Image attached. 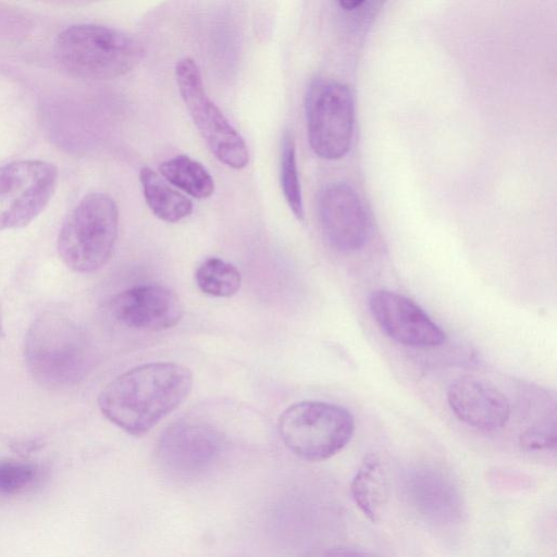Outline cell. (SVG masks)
Here are the masks:
<instances>
[{"instance_id": "obj_1", "label": "cell", "mask_w": 557, "mask_h": 557, "mask_svg": "<svg viewBox=\"0 0 557 557\" xmlns=\"http://www.w3.org/2000/svg\"><path fill=\"white\" fill-rule=\"evenodd\" d=\"M190 370L175 362L135 367L106 385L98 404L103 416L134 436L148 433L188 397Z\"/></svg>"}, {"instance_id": "obj_2", "label": "cell", "mask_w": 557, "mask_h": 557, "mask_svg": "<svg viewBox=\"0 0 557 557\" xmlns=\"http://www.w3.org/2000/svg\"><path fill=\"white\" fill-rule=\"evenodd\" d=\"M24 356L32 376L52 389L78 384L96 361L85 330L58 312H45L34 320L26 333Z\"/></svg>"}, {"instance_id": "obj_3", "label": "cell", "mask_w": 557, "mask_h": 557, "mask_svg": "<svg viewBox=\"0 0 557 557\" xmlns=\"http://www.w3.org/2000/svg\"><path fill=\"white\" fill-rule=\"evenodd\" d=\"M53 57L67 74L88 81H108L133 71L144 58L133 36L104 25L67 26L53 42Z\"/></svg>"}, {"instance_id": "obj_4", "label": "cell", "mask_w": 557, "mask_h": 557, "mask_svg": "<svg viewBox=\"0 0 557 557\" xmlns=\"http://www.w3.org/2000/svg\"><path fill=\"white\" fill-rule=\"evenodd\" d=\"M117 233L119 210L113 198L104 193H89L61 225L57 242L59 256L73 271H97L110 260Z\"/></svg>"}, {"instance_id": "obj_5", "label": "cell", "mask_w": 557, "mask_h": 557, "mask_svg": "<svg viewBox=\"0 0 557 557\" xmlns=\"http://www.w3.org/2000/svg\"><path fill=\"white\" fill-rule=\"evenodd\" d=\"M278 432L293 454L308 461H321L333 457L350 442L355 419L342 406L306 400L289 406L281 414Z\"/></svg>"}, {"instance_id": "obj_6", "label": "cell", "mask_w": 557, "mask_h": 557, "mask_svg": "<svg viewBox=\"0 0 557 557\" xmlns=\"http://www.w3.org/2000/svg\"><path fill=\"white\" fill-rule=\"evenodd\" d=\"M175 78L190 117L212 154L228 168H245L249 161L247 145L207 95L195 60L181 59L175 66Z\"/></svg>"}, {"instance_id": "obj_7", "label": "cell", "mask_w": 557, "mask_h": 557, "mask_svg": "<svg viewBox=\"0 0 557 557\" xmlns=\"http://www.w3.org/2000/svg\"><path fill=\"white\" fill-rule=\"evenodd\" d=\"M57 166L46 160L21 159L0 166V232L32 223L49 205L57 185Z\"/></svg>"}, {"instance_id": "obj_8", "label": "cell", "mask_w": 557, "mask_h": 557, "mask_svg": "<svg viewBox=\"0 0 557 557\" xmlns=\"http://www.w3.org/2000/svg\"><path fill=\"white\" fill-rule=\"evenodd\" d=\"M306 116L308 140L318 157L338 160L349 151L355 106L347 85L334 81L312 84L307 94Z\"/></svg>"}, {"instance_id": "obj_9", "label": "cell", "mask_w": 557, "mask_h": 557, "mask_svg": "<svg viewBox=\"0 0 557 557\" xmlns=\"http://www.w3.org/2000/svg\"><path fill=\"white\" fill-rule=\"evenodd\" d=\"M225 440L212 425L181 420L160 435L156 456L161 469L178 481L199 479L220 460Z\"/></svg>"}, {"instance_id": "obj_10", "label": "cell", "mask_w": 557, "mask_h": 557, "mask_svg": "<svg viewBox=\"0 0 557 557\" xmlns=\"http://www.w3.org/2000/svg\"><path fill=\"white\" fill-rule=\"evenodd\" d=\"M371 314L386 336L409 347L428 348L445 342L442 329L408 297L386 289L369 297Z\"/></svg>"}, {"instance_id": "obj_11", "label": "cell", "mask_w": 557, "mask_h": 557, "mask_svg": "<svg viewBox=\"0 0 557 557\" xmlns=\"http://www.w3.org/2000/svg\"><path fill=\"white\" fill-rule=\"evenodd\" d=\"M322 233L329 244L343 252L360 249L369 234L366 209L356 190L344 182L326 185L318 200Z\"/></svg>"}, {"instance_id": "obj_12", "label": "cell", "mask_w": 557, "mask_h": 557, "mask_svg": "<svg viewBox=\"0 0 557 557\" xmlns=\"http://www.w3.org/2000/svg\"><path fill=\"white\" fill-rule=\"evenodd\" d=\"M110 310L122 325L144 332H160L175 326L184 313L180 297L159 284L132 287L115 295Z\"/></svg>"}, {"instance_id": "obj_13", "label": "cell", "mask_w": 557, "mask_h": 557, "mask_svg": "<svg viewBox=\"0 0 557 557\" xmlns=\"http://www.w3.org/2000/svg\"><path fill=\"white\" fill-rule=\"evenodd\" d=\"M447 401L459 421L478 430L502 429L510 417L507 397L495 387L473 377L454 381L447 389Z\"/></svg>"}, {"instance_id": "obj_14", "label": "cell", "mask_w": 557, "mask_h": 557, "mask_svg": "<svg viewBox=\"0 0 557 557\" xmlns=\"http://www.w3.org/2000/svg\"><path fill=\"white\" fill-rule=\"evenodd\" d=\"M350 494L371 522L381 519L388 498V480L379 457L368 455L363 459L351 480Z\"/></svg>"}, {"instance_id": "obj_15", "label": "cell", "mask_w": 557, "mask_h": 557, "mask_svg": "<svg viewBox=\"0 0 557 557\" xmlns=\"http://www.w3.org/2000/svg\"><path fill=\"white\" fill-rule=\"evenodd\" d=\"M139 182L146 203L158 219L176 223L193 212L191 200L152 169L143 166Z\"/></svg>"}, {"instance_id": "obj_16", "label": "cell", "mask_w": 557, "mask_h": 557, "mask_svg": "<svg viewBox=\"0 0 557 557\" xmlns=\"http://www.w3.org/2000/svg\"><path fill=\"white\" fill-rule=\"evenodd\" d=\"M159 171L166 182L193 198L206 199L214 193L211 174L200 162L186 154L163 161Z\"/></svg>"}, {"instance_id": "obj_17", "label": "cell", "mask_w": 557, "mask_h": 557, "mask_svg": "<svg viewBox=\"0 0 557 557\" xmlns=\"http://www.w3.org/2000/svg\"><path fill=\"white\" fill-rule=\"evenodd\" d=\"M195 281L198 288L206 295L228 298L238 292L242 276L232 263L210 257L198 265Z\"/></svg>"}, {"instance_id": "obj_18", "label": "cell", "mask_w": 557, "mask_h": 557, "mask_svg": "<svg viewBox=\"0 0 557 557\" xmlns=\"http://www.w3.org/2000/svg\"><path fill=\"white\" fill-rule=\"evenodd\" d=\"M280 181L289 209L298 220L302 221L305 211L297 169L296 146L289 132H285L282 139Z\"/></svg>"}, {"instance_id": "obj_19", "label": "cell", "mask_w": 557, "mask_h": 557, "mask_svg": "<svg viewBox=\"0 0 557 557\" xmlns=\"http://www.w3.org/2000/svg\"><path fill=\"white\" fill-rule=\"evenodd\" d=\"M39 468L28 461L0 460V494H18L32 487L39 479Z\"/></svg>"}, {"instance_id": "obj_20", "label": "cell", "mask_w": 557, "mask_h": 557, "mask_svg": "<svg viewBox=\"0 0 557 557\" xmlns=\"http://www.w3.org/2000/svg\"><path fill=\"white\" fill-rule=\"evenodd\" d=\"M555 425H535L525 430L519 437L521 447L529 450L555 448Z\"/></svg>"}, {"instance_id": "obj_21", "label": "cell", "mask_w": 557, "mask_h": 557, "mask_svg": "<svg viewBox=\"0 0 557 557\" xmlns=\"http://www.w3.org/2000/svg\"><path fill=\"white\" fill-rule=\"evenodd\" d=\"M321 557H375L373 554L355 547H334L324 552Z\"/></svg>"}, {"instance_id": "obj_22", "label": "cell", "mask_w": 557, "mask_h": 557, "mask_svg": "<svg viewBox=\"0 0 557 557\" xmlns=\"http://www.w3.org/2000/svg\"><path fill=\"white\" fill-rule=\"evenodd\" d=\"M3 335V323H2V314L0 309V337Z\"/></svg>"}]
</instances>
